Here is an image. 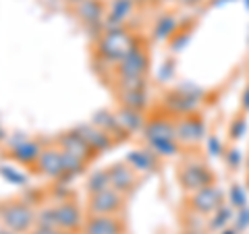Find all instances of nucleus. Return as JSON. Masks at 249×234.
Wrapping results in <instances>:
<instances>
[{"label":"nucleus","mask_w":249,"mask_h":234,"mask_svg":"<svg viewBox=\"0 0 249 234\" xmlns=\"http://www.w3.org/2000/svg\"><path fill=\"white\" fill-rule=\"evenodd\" d=\"M37 164H40V170L48 176H58L62 170H65V160H62V153L58 151H44L37 158Z\"/></svg>","instance_id":"9b49d317"},{"label":"nucleus","mask_w":249,"mask_h":234,"mask_svg":"<svg viewBox=\"0 0 249 234\" xmlns=\"http://www.w3.org/2000/svg\"><path fill=\"white\" fill-rule=\"evenodd\" d=\"M187 234H206V232H201V230H189Z\"/></svg>","instance_id":"5701e85b"},{"label":"nucleus","mask_w":249,"mask_h":234,"mask_svg":"<svg viewBox=\"0 0 249 234\" xmlns=\"http://www.w3.org/2000/svg\"><path fill=\"white\" fill-rule=\"evenodd\" d=\"M247 174H249V158H247Z\"/></svg>","instance_id":"393cba45"},{"label":"nucleus","mask_w":249,"mask_h":234,"mask_svg":"<svg viewBox=\"0 0 249 234\" xmlns=\"http://www.w3.org/2000/svg\"><path fill=\"white\" fill-rule=\"evenodd\" d=\"M123 199L119 191L114 189H104L100 193H93L89 199V214L91 216H112L121 209Z\"/></svg>","instance_id":"f03ea898"},{"label":"nucleus","mask_w":249,"mask_h":234,"mask_svg":"<svg viewBox=\"0 0 249 234\" xmlns=\"http://www.w3.org/2000/svg\"><path fill=\"white\" fill-rule=\"evenodd\" d=\"M231 197H232V203H235V205H239V207L245 205V193L241 191V186H232Z\"/></svg>","instance_id":"6ab92c4d"},{"label":"nucleus","mask_w":249,"mask_h":234,"mask_svg":"<svg viewBox=\"0 0 249 234\" xmlns=\"http://www.w3.org/2000/svg\"><path fill=\"white\" fill-rule=\"evenodd\" d=\"M2 222L6 224V228H11L13 232H25L34 224V214L29 212V207L21 203H11L4 207L2 212Z\"/></svg>","instance_id":"7ed1b4c3"},{"label":"nucleus","mask_w":249,"mask_h":234,"mask_svg":"<svg viewBox=\"0 0 249 234\" xmlns=\"http://www.w3.org/2000/svg\"><path fill=\"white\" fill-rule=\"evenodd\" d=\"M83 234H123V224L114 216H89L83 224Z\"/></svg>","instance_id":"39448f33"},{"label":"nucleus","mask_w":249,"mask_h":234,"mask_svg":"<svg viewBox=\"0 0 249 234\" xmlns=\"http://www.w3.org/2000/svg\"><path fill=\"white\" fill-rule=\"evenodd\" d=\"M247 186H249V174H247Z\"/></svg>","instance_id":"a878e982"},{"label":"nucleus","mask_w":249,"mask_h":234,"mask_svg":"<svg viewBox=\"0 0 249 234\" xmlns=\"http://www.w3.org/2000/svg\"><path fill=\"white\" fill-rule=\"evenodd\" d=\"M150 145H152V150L160 155H175L177 153L175 139H150Z\"/></svg>","instance_id":"dca6fc26"},{"label":"nucleus","mask_w":249,"mask_h":234,"mask_svg":"<svg viewBox=\"0 0 249 234\" xmlns=\"http://www.w3.org/2000/svg\"><path fill=\"white\" fill-rule=\"evenodd\" d=\"M13 158H17L19 162H34V160H37L40 158V150H37V145L36 143H21V145H17L13 150Z\"/></svg>","instance_id":"f8f14e48"},{"label":"nucleus","mask_w":249,"mask_h":234,"mask_svg":"<svg viewBox=\"0 0 249 234\" xmlns=\"http://www.w3.org/2000/svg\"><path fill=\"white\" fill-rule=\"evenodd\" d=\"M79 15L85 21H98L102 17V6H100L96 0H83L79 6Z\"/></svg>","instance_id":"4468645a"},{"label":"nucleus","mask_w":249,"mask_h":234,"mask_svg":"<svg viewBox=\"0 0 249 234\" xmlns=\"http://www.w3.org/2000/svg\"><path fill=\"white\" fill-rule=\"evenodd\" d=\"M147 71V54L133 48L127 56L121 58V73L124 77H142Z\"/></svg>","instance_id":"0eeeda50"},{"label":"nucleus","mask_w":249,"mask_h":234,"mask_svg":"<svg viewBox=\"0 0 249 234\" xmlns=\"http://www.w3.org/2000/svg\"><path fill=\"white\" fill-rule=\"evenodd\" d=\"M0 139H2V131H0Z\"/></svg>","instance_id":"bb28decb"},{"label":"nucleus","mask_w":249,"mask_h":234,"mask_svg":"<svg viewBox=\"0 0 249 234\" xmlns=\"http://www.w3.org/2000/svg\"><path fill=\"white\" fill-rule=\"evenodd\" d=\"M62 147L67 150V153H71L83 162L91 158V150H93V147L83 139L81 133H69V135H65L62 137Z\"/></svg>","instance_id":"6e6552de"},{"label":"nucleus","mask_w":249,"mask_h":234,"mask_svg":"<svg viewBox=\"0 0 249 234\" xmlns=\"http://www.w3.org/2000/svg\"><path fill=\"white\" fill-rule=\"evenodd\" d=\"M129 164L135 170H143V172H145V170H152L156 166L154 158L147 151H135V153H131L129 155Z\"/></svg>","instance_id":"ddd939ff"},{"label":"nucleus","mask_w":249,"mask_h":234,"mask_svg":"<svg viewBox=\"0 0 249 234\" xmlns=\"http://www.w3.org/2000/svg\"><path fill=\"white\" fill-rule=\"evenodd\" d=\"M0 234H9V232H0Z\"/></svg>","instance_id":"cd10ccee"},{"label":"nucleus","mask_w":249,"mask_h":234,"mask_svg":"<svg viewBox=\"0 0 249 234\" xmlns=\"http://www.w3.org/2000/svg\"><path fill=\"white\" fill-rule=\"evenodd\" d=\"M60 234H75V232H69V230H65V232H60Z\"/></svg>","instance_id":"b1692460"},{"label":"nucleus","mask_w":249,"mask_h":234,"mask_svg":"<svg viewBox=\"0 0 249 234\" xmlns=\"http://www.w3.org/2000/svg\"><path fill=\"white\" fill-rule=\"evenodd\" d=\"M31 234H60V232L50 228V226H42V228H37L36 232H31Z\"/></svg>","instance_id":"412c9836"},{"label":"nucleus","mask_w":249,"mask_h":234,"mask_svg":"<svg viewBox=\"0 0 249 234\" xmlns=\"http://www.w3.org/2000/svg\"><path fill=\"white\" fill-rule=\"evenodd\" d=\"M108 178H110V186L119 193H127L135 186V172L127 164H114L108 170Z\"/></svg>","instance_id":"423d86ee"},{"label":"nucleus","mask_w":249,"mask_h":234,"mask_svg":"<svg viewBox=\"0 0 249 234\" xmlns=\"http://www.w3.org/2000/svg\"><path fill=\"white\" fill-rule=\"evenodd\" d=\"M56 220H58V226L62 230L73 232L75 228H79V224H81L79 209H77L75 203H62L56 209Z\"/></svg>","instance_id":"9d476101"},{"label":"nucleus","mask_w":249,"mask_h":234,"mask_svg":"<svg viewBox=\"0 0 249 234\" xmlns=\"http://www.w3.org/2000/svg\"><path fill=\"white\" fill-rule=\"evenodd\" d=\"M191 207L196 209L197 214H214L216 209H220V193H218L212 184L204 186L193 193L191 197Z\"/></svg>","instance_id":"20e7f679"},{"label":"nucleus","mask_w":249,"mask_h":234,"mask_svg":"<svg viewBox=\"0 0 249 234\" xmlns=\"http://www.w3.org/2000/svg\"><path fill=\"white\" fill-rule=\"evenodd\" d=\"M181 2H183V4H196L197 0H181Z\"/></svg>","instance_id":"4be33fe9"},{"label":"nucleus","mask_w":249,"mask_h":234,"mask_svg":"<svg viewBox=\"0 0 249 234\" xmlns=\"http://www.w3.org/2000/svg\"><path fill=\"white\" fill-rule=\"evenodd\" d=\"M175 29H177V23L173 17H166V19H162L160 21V27H156V37H168V35H173L175 33Z\"/></svg>","instance_id":"a211bd4d"},{"label":"nucleus","mask_w":249,"mask_h":234,"mask_svg":"<svg viewBox=\"0 0 249 234\" xmlns=\"http://www.w3.org/2000/svg\"><path fill=\"white\" fill-rule=\"evenodd\" d=\"M243 131H245V120L243 118H237L235 120V127H232V139H239V137H243Z\"/></svg>","instance_id":"aec40b11"},{"label":"nucleus","mask_w":249,"mask_h":234,"mask_svg":"<svg viewBox=\"0 0 249 234\" xmlns=\"http://www.w3.org/2000/svg\"><path fill=\"white\" fill-rule=\"evenodd\" d=\"M201 137H204V124H201V120L193 118V116H187V118L177 122V139H183V141L191 143Z\"/></svg>","instance_id":"1a4fd4ad"},{"label":"nucleus","mask_w":249,"mask_h":234,"mask_svg":"<svg viewBox=\"0 0 249 234\" xmlns=\"http://www.w3.org/2000/svg\"><path fill=\"white\" fill-rule=\"evenodd\" d=\"M108 184H110V178H108V172H96L91 178H89V184H88V189L91 193H100V191H104L108 189Z\"/></svg>","instance_id":"f3484780"},{"label":"nucleus","mask_w":249,"mask_h":234,"mask_svg":"<svg viewBox=\"0 0 249 234\" xmlns=\"http://www.w3.org/2000/svg\"><path fill=\"white\" fill-rule=\"evenodd\" d=\"M178 178H181V184L191 193H196L199 189H204V186L212 184V172H210L204 164H199V162L185 164Z\"/></svg>","instance_id":"f257e3e1"},{"label":"nucleus","mask_w":249,"mask_h":234,"mask_svg":"<svg viewBox=\"0 0 249 234\" xmlns=\"http://www.w3.org/2000/svg\"><path fill=\"white\" fill-rule=\"evenodd\" d=\"M123 104L127 108H131V110H139V112H142V108H145L143 91H124L123 93Z\"/></svg>","instance_id":"2eb2a0df"}]
</instances>
